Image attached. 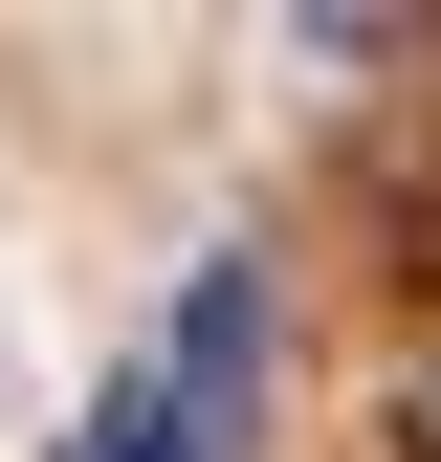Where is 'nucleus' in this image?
I'll return each instance as SVG.
<instances>
[{"mask_svg": "<svg viewBox=\"0 0 441 462\" xmlns=\"http://www.w3.org/2000/svg\"><path fill=\"white\" fill-rule=\"evenodd\" d=\"M67 462H177V440H155V374H110V396H89V440H67Z\"/></svg>", "mask_w": 441, "mask_h": 462, "instance_id": "nucleus-1", "label": "nucleus"}, {"mask_svg": "<svg viewBox=\"0 0 441 462\" xmlns=\"http://www.w3.org/2000/svg\"><path fill=\"white\" fill-rule=\"evenodd\" d=\"M398 440H419V462H441V374H419V396H398Z\"/></svg>", "mask_w": 441, "mask_h": 462, "instance_id": "nucleus-2", "label": "nucleus"}]
</instances>
